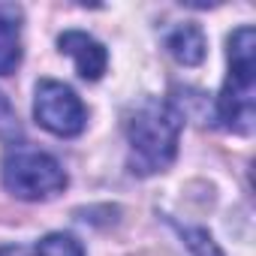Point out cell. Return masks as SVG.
I'll return each mask as SVG.
<instances>
[{"label":"cell","instance_id":"6da1fadb","mask_svg":"<svg viewBox=\"0 0 256 256\" xmlns=\"http://www.w3.org/2000/svg\"><path fill=\"white\" fill-rule=\"evenodd\" d=\"M184 118L169 100H145L126 118V142H130L133 175L166 172L178 154Z\"/></svg>","mask_w":256,"mask_h":256},{"label":"cell","instance_id":"7a4b0ae2","mask_svg":"<svg viewBox=\"0 0 256 256\" xmlns=\"http://www.w3.org/2000/svg\"><path fill=\"white\" fill-rule=\"evenodd\" d=\"M253 94H256V30L238 28L229 36V76L217 96V120L232 133L253 130Z\"/></svg>","mask_w":256,"mask_h":256},{"label":"cell","instance_id":"3957f363","mask_svg":"<svg viewBox=\"0 0 256 256\" xmlns=\"http://www.w3.org/2000/svg\"><path fill=\"white\" fill-rule=\"evenodd\" d=\"M0 175H4V187L16 199H24V202L52 199V196L64 193V187H66L64 166L52 154H46L40 148H28V145H12L4 154Z\"/></svg>","mask_w":256,"mask_h":256},{"label":"cell","instance_id":"277c9868","mask_svg":"<svg viewBox=\"0 0 256 256\" xmlns=\"http://www.w3.org/2000/svg\"><path fill=\"white\" fill-rule=\"evenodd\" d=\"M34 114L40 120V126H46L54 136H78L88 124V108L78 100V94L72 88H66L64 82L54 78H42L36 84L34 94Z\"/></svg>","mask_w":256,"mask_h":256},{"label":"cell","instance_id":"5b68a950","mask_svg":"<svg viewBox=\"0 0 256 256\" xmlns=\"http://www.w3.org/2000/svg\"><path fill=\"white\" fill-rule=\"evenodd\" d=\"M58 46H60L64 54L72 58L76 72H78L84 82H96V78L106 72V66H108V54H106L102 42L94 40V36L84 34V30H66V34H60Z\"/></svg>","mask_w":256,"mask_h":256},{"label":"cell","instance_id":"8992f818","mask_svg":"<svg viewBox=\"0 0 256 256\" xmlns=\"http://www.w3.org/2000/svg\"><path fill=\"white\" fill-rule=\"evenodd\" d=\"M22 6L0 4V76H12L22 64Z\"/></svg>","mask_w":256,"mask_h":256},{"label":"cell","instance_id":"52a82bcc","mask_svg":"<svg viewBox=\"0 0 256 256\" xmlns=\"http://www.w3.org/2000/svg\"><path fill=\"white\" fill-rule=\"evenodd\" d=\"M166 48L178 64L196 66L205 60V34L196 24H175L166 34Z\"/></svg>","mask_w":256,"mask_h":256},{"label":"cell","instance_id":"ba28073f","mask_svg":"<svg viewBox=\"0 0 256 256\" xmlns=\"http://www.w3.org/2000/svg\"><path fill=\"white\" fill-rule=\"evenodd\" d=\"M34 256H84V247L66 232H52L34 247Z\"/></svg>","mask_w":256,"mask_h":256},{"label":"cell","instance_id":"9c48e42d","mask_svg":"<svg viewBox=\"0 0 256 256\" xmlns=\"http://www.w3.org/2000/svg\"><path fill=\"white\" fill-rule=\"evenodd\" d=\"M18 133H22V124L16 118V108H12V102L4 94H0V139H4V142H16Z\"/></svg>","mask_w":256,"mask_h":256},{"label":"cell","instance_id":"30bf717a","mask_svg":"<svg viewBox=\"0 0 256 256\" xmlns=\"http://www.w3.org/2000/svg\"><path fill=\"white\" fill-rule=\"evenodd\" d=\"M184 238H187V247L193 250V256H223L205 229H184Z\"/></svg>","mask_w":256,"mask_h":256},{"label":"cell","instance_id":"8fae6325","mask_svg":"<svg viewBox=\"0 0 256 256\" xmlns=\"http://www.w3.org/2000/svg\"><path fill=\"white\" fill-rule=\"evenodd\" d=\"M0 256H34V247H22V244H6V247H0Z\"/></svg>","mask_w":256,"mask_h":256}]
</instances>
